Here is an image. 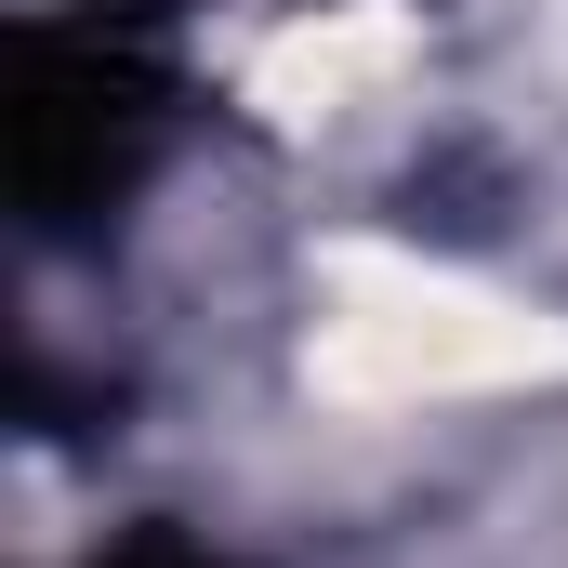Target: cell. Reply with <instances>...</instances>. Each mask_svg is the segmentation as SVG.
I'll return each mask as SVG.
<instances>
[{
    "mask_svg": "<svg viewBox=\"0 0 568 568\" xmlns=\"http://www.w3.org/2000/svg\"><path fill=\"white\" fill-rule=\"evenodd\" d=\"M145 133H159V93H145L106 40L27 53V80H13V185H27L40 225H67V212H93L106 185H133Z\"/></svg>",
    "mask_w": 568,
    "mask_h": 568,
    "instance_id": "6da1fadb",
    "label": "cell"
},
{
    "mask_svg": "<svg viewBox=\"0 0 568 568\" xmlns=\"http://www.w3.org/2000/svg\"><path fill=\"white\" fill-rule=\"evenodd\" d=\"M120 568H225V556H199V542H133Z\"/></svg>",
    "mask_w": 568,
    "mask_h": 568,
    "instance_id": "7a4b0ae2",
    "label": "cell"
}]
</instances>
